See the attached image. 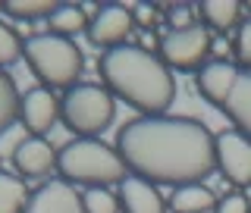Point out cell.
Masks as SVG:
<instances>
[{"label":"cell","mask_w":251,"mask_h":213,"mask_svg":"<svg viewBox=\"0 0 251 213\" xmlns=\"http://www.w3.org/2000/svg\"><path fill=\"white\" fill-rule=\"evenodd\" d=\"M116 151L129 172L151 185H192L217 169L210 129L185 116H138L126 122Z\"/></svg>","instance_id":"6da1fadb"},{"label":"cell","mask_w":251,"mask_h":213,"mask_svg":"<svg viewBox=\"0 0 251 213\" xmlns=\"http://www.w3.org/2000/svg\"><path fill=\"white\" fill-rule=\"evenodd\" d=\"M98 66L107 91L145 116H163L176 97V82H173V72L163 66V60L145 53L135 44L107 50Z\"/></svg>","instance_id":"7a4b0ae2"},{"label":"cell","mask_w":251,"mask_h":213,"mask_svg":"<svg viewBox=\"0 0 251 213\" xmlns=\"http://www.w3.org/2000/svg\"><path fill=\"white\" fill-rule=\"evenodd\" d=\"M57 169L66 182H78L88 188L120 185L129 176V166L116 147L104 144L98 138H75L57 151Z\"/></svg>","instance_id":"3957f363"},{"label":"cell","mask_w":251,"mask_h":213,"mask_svg":"<svg viewBox=\"0 0 251 213\" xmlns=\"http://www.w3.org/2000/svg\"><path fill=\"white\" fill-rule=\"evenodd\" d=\"M22 57L28 69L44 82V88H73L75 78L82 75V50L69 38H57L50 31L31 35L22 41Z\"/></svg>","instance_id":"277c9868"},{"label":"cell","mask_w":251,"mask_h":213,"mask_svg":"<svg viewBox=\"0 0 251 213\" xmlns=\"http://www.w3.org/2000/svg\"><path fill=\"white\" fill-rule=\"evenodd\" d=\"M116 104L113 94L100 85H73L60 100V119L69 132H75L78 138H94L113 122Z\"/></svg>","instance_id":"5b68a950"},{"label":"cell","mask_w":251,"mask_h":213,"mask_svg":"<svg viewBox=\"0 0 251 213\" xmlns=\"http://www.w3.org/2000/svg\"><path fill=\"white\" fill-rule=\"evenodd\" d=\"M210 57V31L195 22L188 28H170L167 35L160 38V60L167 69H182V72H192V69L207 66Z\"/></svg>","instance_id":"8992f818"},{"label":"cell","mask_w":251,"mask_h":213,"mask_svg":"<svg viewBox=\"0 0 251 213\" xmlns=\"http://www.w3.org/2000/svg\"><path fill=\"white\" fill-rule=\"evenodd\" d=\"M214 160L235 188H251V138L235 129L214 135Z\"/></svg>","instance_id":"52a82bcc"},{"label":"cell","mask_w":251,"mask_h":213,"mask_svg":"<svg viewBox=\"0 0 251 213\" xmlns=\"http://www.w3.org/2000/svg\"><path fill=\"white\" fill-rule=\"evenodd\" d=\"M132 28H135V22H132V10H126L120 3H107V6H98L94 16L88 19V41L94 47H107V50H113V47H123L129 41Z\"/></svg>","instance_id":"ba28073f"},{"label":"cell","mask_w":251,"mask_h":213,"mask_svg":"<svg viewBox=\"0 0 251 213\" xmlns=\"http://www.w3.org/2000/svg\"><path fill=\"white\" fill-rule=\"evenodd\" d=\"M60 119V100L50 88H28L19 97V122L25 125L35 138H44Z\"/></svg>","instance_id":"9c48e42d"},{"label":"cell","mask_w":251,"mask_h":213,"mask_svg":"<svg viewBox=\"0 0 251 213\" xmlns=\"http://www.w3.org/2000/svg\"><path fill=\"white\" fill-rule=\"evenodd\" d=\"M25 213H85V207H82V194L73 185L53 179V182H44L38 191L28 194Z\"/></svg>","instance_id":"30bf717a"},{"label":"cell","mask_w":251,"mask_h":213,"mask_svg":"<svg viewBox=\"0 0 251 213\" xmlns=\"http://www.w3.org/2000/svg\"><path fill=\"white\" fill-rule=\"evenodd\" d=\"M13 166H16V172H22L28 179H44L57 169V151L44 138H35V135L22 138L13 147Z\"/></svg>","instance_id":"8fae6325"},{"label":"cell","mask_w":251,"mask_h":213,"mask_svg":"<svg viewBox=\"0 0 251 213\" xmlns=\"http://www.w3.org/2000/svg\"><path fill=\"white\" fill-rule=\"evenodd\" d=\"M220 110L232 119L235 132L251 138V69H239L235 72L226 97L220 100Z\"/></svg>","instance_id":"7c38bea8"},{"label":"cell","mask_w":251,"mask_h":213,"mask_svg":"<svg viewBox=\"0 0 251 213\" xmlns=\"http://www.w3.org/2000/svg\"><path fill=\"white\" fill-rule=\"evenodd\" d=\"M120 213H167V204L151 182L138 176H126L120 182Z\"/></svg>","instance_id":"4fadbf2b"},{"label":"cell","mask_w":251,"mask_h":213,"mask_svg":"<svg viewBox=\"0 0 251 213\" xmlns=\"http://www.w3.org/2000/svg\"><path fill=\"white\" fill-rule=\"evenodd\" d=\"M235 72H239V69H235L232 63H226V60H210L207 66L198 69V75H195V85H198L201 97L207 100V104L220 107V100L226 97V91H229Z\"/></svg>","instance_id":"5bb4252c"},{"label":"cell","mask_w":251,"mask_h":213,"mask_svg":"<svg viewBox=\"0 0 251 213\" xmlns=\"http://www.w3.org/2000/svg\"><path fill=\"white\" fill-rule=\"evenodd\" d=\"M214 207H217V194L204 182L173 188V198H170V210L173 213H207Z\"/></svg>","instance_id":"9a60e30c"},{"label":"cell","mask_w":251,"mask_h":213,"mask_svg":"<svg viewBox=\"0 0 251 213\" xmlns=\"http://www.w3.org/2000/svg\"><path fill=\"white\" fill-rule=\"evenodd\" d=\"M242 10H245V6L235 3V0H204L198 6L201 19L214 31H229L235 25H242Z\"/></svg>","instance_id":"2e32d148"},{"label":"cell","mask_w":251,"mask_h":213,"mask_svg":"<svg viewBox=\"0 0 251 213\" xmlns=\"http://www.w3.org/2000/svg\"><path fill=\"white\" fill-rule=\"evenodd\" d=\"M47 31L57 38H69L73 41V35H78L82 28H88V19H85V10L75 3H57L53 6V13L47 16Z\"/></svg>","instance_id":"e0dca14e"},{"label":"cell","mask_w":251,"mask_h":213,"mask_svg":"<svg viewBox=\"0 0 251 213\" xmlns=\"http://www.w3.org/2000/svg\"><path fill=\"white\" fill-rule=\"evenodd\" d=\"M28 207V191L19 176L0 172V213H25Z\"/></svg>","instance_id":"ac0fdd59"},{"label":"cell","mask_w":251,"mask_h":213,"mask_svg":"<svg viewBox=\"0 0 251 213\" xmlns=\"http://www.w3.org/2000/svg\"><path fill=\"white\" fill-rule=\"evenodd\" d=\"M19 97L22 94L16 91V82L0 69V135L19 119Z\"/></svg>","instance_id":"d6986e66"},{"label":"cell","mask_w":251,"mask_h":213,"mask_svg":"<svg viewBox=\"0 0 251 213\" xmlns=\"http://www.w3.org/2000/svg\"><path fill=\"white\" fill-rule=\"evenodd\" d=\"M53 6L57 3H50V0H6V3H0V10L16 19H47Z\"/></svg>","instance_id":"ffe728a7"},{"label":"cell","mask_w":251,"mask_h":213,"mask_svg":"<svg viewBox=\"0 0 251 213\" xmlns=\"http://www.w3.org/2000/svg\"><path fill=\"white\" fill-rule=\"evenodd\" d=\"M82 207L85 213H120V198L110 194L107 188H88L82 194Z\"/></svg>","instance_id":"44dd1931"},{"label":"cell","mask_w":251,"mask_h":213,"mask_svg":"<svg viewBox=\"0 0 251 213\" xmlns=\"http://www.w3.org/2000/svg\"><path fill=\"white\" fill-rule=\"evenodd\" d=\"M19 57H22V38L16 35L10 25L0 22V69L10 66V63H16Z\"/></svg>","instance_id":"7402d4cb"},{"label":"cell","mask_w":251,"mask_h":213,"mask_svg":"<svg viewBox=\"0 0 251 213\" xmlns=\"http://www.w3.org/2000/svg\"><path fill=\"white\" fill-rule=\"evenodd\" d=\"M235 60L242 63V69H251V19H242L239 31H235V41H232Z\"/></svg>","instance_id":"603a6c76"},{"label":"cell","mask_w":251,"mask_h":213,"mask_svg":"<svg viewBox=\"0 0 251 213\" xmlns=\"http://www.w3.org/2000/svg\"><path fill=\"white\" fill-rule=\"evenodd\" d=\"M214 213H251V201L242 191H229L223 198H217Z\"/></svg>","instance_id":"cb8c5ba5"},{"label":"cell","mask_w":251,"mask_h":213,"mask_svg":"<svg viewBox=\"0 0 251 213\" xmlns=\"http://www.w3.org/2000/svg\"><path fill=\"white\" fill-rule=\"evenodd\" d=\"M132 22L141 28H154V22H157V13L151 10V6H145V3H138V6H132Z\"/></svg>","instance_id":"d4e9b609"},{"label":"cell","mask_w":251,"mask_h":213,"mask_svg":"<svg viewBox=\"0 0 251 213\" xmlns=\"http://www.w3.org/2000/svg\"><path fill=\"white\" fill-rule=\"evenodd\" d=\"M170 22H173V28H188V25H195V22L188 19V10H185V6H170Z\"/></svg>","instance_id":"484cf974"},{"label":"cell","mask_w":251,"mask_h":213,"mask_svg":"<svg viewBox=\"0 0 251 213\" xmlns=\"http://www.w3.org/2000/svg\"><path fill=\"white\" fill-rule=\"evenodd\" d=\"M135 47H141V50H145V53H151L154 47H157V50H160V38H157L154 31H141V35H138V44H135Z\"/></svg>","instance_id":"4316f807"}]
</instances>
